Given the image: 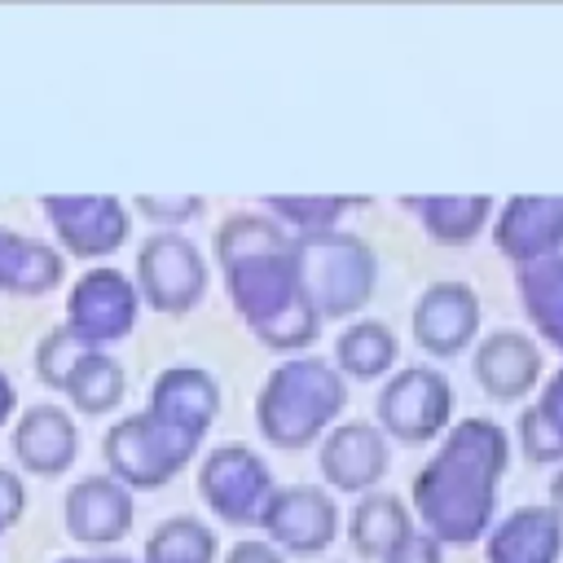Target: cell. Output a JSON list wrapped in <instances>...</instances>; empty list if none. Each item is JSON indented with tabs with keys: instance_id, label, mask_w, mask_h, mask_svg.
<instances>
[{
	"instance_id": "7402d4cb",
	"label": "cell",
	"mask_w": 563,
	"mask_h": 563,
	"mask_svg": "<svg viewBox=\"0 0 563 563\" xmlns=\"http://www.w3.org/2000/svg\"><path fill=\"white\" fill-rule=\"evenodd\" d=\"M400 202L418 211L422 229L435 242H471L493 216V198L484 194H427V198H400Z\"/></svg>"
},
{
	"instance_id": "9a60e30c",
	"label": "cell",
	"mask_w": 563,
	"mask_h": 563,
	"mask_svg": "<svg viewBox=\"0 0 563 563\" xmlns=\"http://www.w3.org/2000/svg\"><path fill=\"white\" fill-rule=\"evenodd\" d=\"M145 413H154L172 431H180V435L202 444L207 427L220 413V383L207 369H198V365H172V369H163L154 378Z\"/></svg>"
},
{
	"instance_id": "836d02e7",
	"label": "cell",
	"mask_w": 563,
	"mask_h": 563,
	"mask_svg": "<svg viewBox=\"0 0 563 563\" xmlns=\"http://www.w3.org/2000/svg\"><path fill=\"white\" fill-rule=\"evenodd\" d=\"M13 405H18V396H13V383H9V374L0 369V427L13 418Z\"/></svg>"
},
{
	"instance_id": "e575fe53",
	"label": "cell",
	"mask_w": 563,
	"mask_h": 563,
	"mask_svg": "<svg viewBox=\"0 0 563 563\" xmlns=\"http://www.w3.org/2000/svg\"><path fill=\"white\" fill-rule=\"evenodd\" d=\"M550 510H554V515L563 519V471H559V475L550 479Z\"/></svg>"
},
{
	"instance_id": "30bf717a",
	"label": "cell",
	"mask_w": 563,
	"mask_h": 563,
	"mask_svg": "<svg viewBox=\"0 0 563 563\" xmlns=\"http://www.w3.org/2000/svg\"><path fill=\"white\" fill-rule=\"evenodd\" d=\"M57 242L79 260H106L128 242L132 216L114 194H48L40 198Z\"/></svg>"
},
{
	"instance_id": "d6a6232c",
	"label": "cell",
	"mask_w": 563,
	"mask_h": 563,
	"mask_svg": "<svg viewBox=\"0 0 563 563\" xmlns=\"http://www.w3.org/2000/svg\"><path fill=\"white\" fill-rule=\"evenodd\" d=\"M224 563H286L268 541H238Z\"/></svg>"
},
{
	"instance_id": "277c9868",
	"label": "cell",
	"mask_w": 563,
	"mask_h": 563,
	"mask_svg": "<svg viewBox=\"0 0 563 563\" xmlns=\"http://www.w3.org/2000/svg\"><path fill=\"white\" fill-rule=\"evenodd\" d=\"M290 246H295V273H299L303 299L312 303L317 321L352 317L369 303L378 260L361 238L325 229V233H303Z\"/></svg>"
},
{
	"instance_id": "52a82bcc",
	"label": "cell",
	"mask_w": 563,
	"mask_h": 563,
	"mask_svg": "<svg viewBox=\"0 0 563 563\" xmlns=\"http://www.w3.org/2000/svg\"><path fill=\"white\" fill-rule=\"evenodd\" d=\"M198 497L211 506L216 519L224 523H260L268 497H273V475L264 457L246 444H220L202 457L198 466Z\"/></svg>"
},
{
	"instance_id": "e0dca14e",
	"label": "cell",
	"mask_w": 563,
	"mask_h": 563,
	"mask_svg": "<svg viewBox=\"0 0 563 563\" xmlns=\"http://www.w3.org/2000/svg\"><path fill=\"white\" fill-rule=\"evenodd\" d=\"M497 251L515 264H532V260H550L563 246V198L550 194H519L501 207L497 224H493Z\"/></svg>"
},
{
	"instance_id": "4316f807",
	"label": "cell",
	"mask_w": 563,
	"mask_h": 563,
	"mask_svg": "<svg viewBox=\"0 0 563 563\" xmlns=\"http://www.w3.org/2000/svg\"><path fill=\"white\" fill-rule=\"evenodd\" d=\"M141 563H216V532L194 515L163 519L150 532Z\"/></svg>"
},
{
	"instance_id": "1f68e13d",
	"label": "cell",
	"mask_w": 563,
	"mask_h": 563,
	"mask_svg": "<svg viewBox=\"0 0 563 563\" xmlns=\"http://www.w3.org/2000/svg\"><path fill=\"white\" fill-rule=\"evenodd\" d=\"M383 563H440V541H431L422 528H413Z\"/></svg>"
},
{
	"instance_id": "d6986e66",
	"label": "cell",
	"mask_w": 563,
	"mask_h": 563,
	"mask_svg": "<svg viewBox=\"0 0 563 563\" xmlns=\"http://www.w3.org/2000/svg\"><path fill=\"white\" fill-rule=\"evenodd\" d=\"M563 519L550 506H519L488 532V563H559Z\"/></svg>"
},
{
	"instance_id": "f546056e",
	"label": "cell",
	"mask_w": 563,
	"mask_h": 563,
	"mask_svg": "<svg viewBox=\"0 0 563 563\" xmlns=\"http://www.w3.org/2000/svg\"><path fill=\"white\" fill-rule=\"evenodd\" d=\"M141 216L158 220V224H180V220H194L202 211V198L198 194H185V198H154V194H141L132 202Z\"/></svg>"
},
{
	"instance_id": "ac0fdd59",
	"label": "cell",
	"mask_w": 563,
	"mask_h": 563,
	"mask_svg": "<svg viewBox=\"0 0 563 563\" xmlns=\"http://www.w3.org/2000/svg\"><path fill=\"white\" fill-rule=\"evenodd\" d=\"M471 369L493 400H519L541 378V347L523 330H493L475 347Z\"/></svg>"
},
{
	"instance_id": "8fae6325",
	"label": "cell",
	"mask_w": 563,
	"mask_h": 563,
	"mask_svg": "<svg viewBox=\"0 0 563 563\" xmlns=\"http://www.w3.org/2000/svg\"><path fill=\"white\" fill-rule=\"evenodd\" d=\"M260 523L273 550L282 545L286 554H321L339 537V506L330 501V493L308 488V484L273 488Z\"/></svg>"
},
{
	"instance_id": "cb8c5ba5",
	"label": "cell",
	"mask_w": 563,
	"mask_h": 563,
	"mask_svg": "<svg viewBox=\"0 0 563 563\" xmlns=\"http://www.w3.org/2000/svg\"><path fill=\"white\" fill-rule=\"evenodd\" d=\"M123 391H128L123 365H119L110 352H97V347H92V352L70 369V378L62 383V396L70 400V409H75V413H88V418L110 413V409L123 400Z\"/></svg>"
},
{
	"instance_id": "4fadbf2b",
	"label": "cell",
	"mask_w": 563,
	"mask_h": 563,
	"mask_svg": "<svg viewBox=\"0 0 563 563\" xmlns=\"http://www.w3.org/2000/svg\"><path fill=\"white\" fill-rule=\"evenodd\" d=\"M9 444H13V457L26 475L53 479V475L70 471V462L79 453V427H75L70 409H62L53 400H40V405L18 413Z\"/></svg>"
},
{
	"instance_id": "ba28073f",
	"label": "cell",
	"mask_w": 563,
	"mask_h": 563,
	"mask_svg": "<svg viewBox=\"0 0 563 563\" xmlns=\"http://www.w3.org/2000/svg\"><path fill=\"white\" fill-rule=\"evenodd\" d=\"M453 391L449 378L431 365H409L378 391V431L400 444H427L449 427Z\"/></svg>"
},
{
	"instance_id": "7c38bea8",
	"label": "cell",
	"mask_w": 563,
	"mask_h": 563,
	"mask_svg": "<svg viewBox=\"0 0 563 563\" xmlns=\"http://www.w3.org/2000/svg\"><path fill=\"white\" fill-rule=\"evenodd\" d=\"M132 493L110 475H84L62 497V523L79 545H114L132 528Z\"/></svg>"
},
{
	"instance_id": "4dcf8cb0",
	"label": "cell",
	"mask_w": 563,
	"mask_h": 563,
	"mask_svg": "<svg viewBox=\"0 0 563 563\" xmlns=\"http://www.w3.org/2000/svg\"><path fill=\"white\" fill-rule=\"evenodd\" d=\"M22 510H26V484L18 479V471L0 466V537L22 519Z\"/></svg>"
},
{
	"instance_id": "f1b7e54d",
	"label": "cell",
	"mask_w": 563,
	"mask_h": 563,
	"mask_svg": "<svg viewBox=\"0 0 563 563\" xmlns=\"http://www.w3.org/2000/svg\"><path fill=\"white\" fill-rule=\"evenodd\" d=\"M356 202H365V198H295V194H286V198H264L268 211H277L282 220L299 224L303 233H325V229H330L347 207H356Z\"/></svg>"
},
{
	"instance_id": "603a6c76",
	"label": "cell",
	"mask_w": 563,
	"mask_h": 563,
	"mask_svg": "<svg viewBox=\"0 0 563 563\" xmlns=\"http://www.w3.org/2000/svg\"><path fill=\"white\" fill-rule=\"evenodd\" d=\"M515 282H519V303L528 308L541 339L563 347V255L519 264Z\"/></svg>"
},
{
	"instance_id": "3957f363",
	"label": "cell",
	"mask_w": 563,
	"mask_h": 563,
	"mask_svg": "<svg viewBox=\"0 0 563 563\" xmlns=\"http://www.w3.org/2000/svg\"><path fill=\"white\" fill-rule=\"evenodd\" d=\"M347 405L343 374L317 356L282 361L260 396H255V427L273 449H303L312 444Z\"/></svg>"
},
{
	"instance_id": "5b68a950",
	"label": "cell",
	"mask_w": 563,
	"mask_h": 563,
	"mask_svg": "<svg viewBox=\"0 0 563 563\" xmlns=\"http://www.w3.org/2000/svg\"><path fill=\"white\" fill-rule=\"evenodd\" d=\"M198 453V440L172 431L167 422H158L154 413H132L123 422H114L101 440V457L110 466V479H119L128 493L132 488H163L172 484L189 457Z\"/></svg>"
},
{
	"instance_id": "83f0119b",
	"label": "cell",
	"mask_w": 563,
	"mask_h": 563,
	"mask_svg": "<svg viewBox=\"0 0 563 563\" xmlns=\"http://www.w3.org/2000/svg\"><path fill=\"white\" fill-rule=\"evenodd\" d=\"M88 352H92V347H88L84 339H75L66 325H57V330H48V334L35 343V378H40L44 387L62 391V383L70 378V369H75Z\"/></svg>"
},
{
	"instance_id": "d4e9b609",
	"label": "cell",
	"mask_w": 563,
	"mask_h": 563,
	"mask_svg": "<svg viewBox=\"0 0 563 563\" xmlns=\"http://www.w3.org/2000/svg\"><path fill=\"white\" fill-rule=\"evenodd\" d=\"M519 444L532 462H559L563 457V369L519 413Z\"/></svg>"
},
{
	"instance_id": "8992f818",
	"label": "cell",
	"mask_w": 563,
	"mask_h": 563,
	"mask_svg": "<svg viewBox=\"0 0 563 563\" xmlns=\"http://www.w3.org/2000/svg\"><path fill=\"white\" fill-rule=\"evenodd\" d=\"M132 286L154 312L185 317L207 295V260L189 238L154 233L136 251V282Z\"/></svg>"
},
{
	"instance_id": "6da1fadb",
	"label": "cell",
	"mask_w": 563,
	"mask_h": 563,
	"mask_svg": "<svg viewBox=\"0 0 563 563\" xmlns=\"http://www.w3.org/2000/svg\"><path fill=\"white\" fill-rule=\"evenodd\" d=\"M216 260L224 268L238 317L273 352H299L317 339L321 321L303 299L295 273V246L273 216L238 211L216 229Z\"/></svg>"
},
{
	"instance_id": "484cf974",
	"label": "cell",
	"mask_w": 563,
	"mask_h": 563,
	"mask_svg": "<svg viewBox=\"0 0 563 563\" xmlns=\"http://www.w3.org/2000/svg\"><path fill=\"white\" fill-rule=\"evenodd\" d=\"M334 361L352 378H378L396 361V334L383 321H352L334 343Z\"/></svg>"
},
{
	"instance_id": "ffe728a7",
	"label": "cell",
	"mask_w": 563,
	"mask_h": 563,
	"mask_svg": "<svg viewBox=\"0 0 563 563\" xmlns=\"http://www.w3.org/2000/svg\"><path fill=\"white\" fill-rule=\"evenodd\" d=\"M62 282H66V260L44 238L0 224V295L35 299V295L57 290Z\"/></svg>"
},
{
	"instance_id": "5bb4252c",
	"label": "cell",
	"mask_w": 563,
	"mask_h": 563,
	"mask_svg": "<svg viewBox=\"0 0 563 563\" xmlns=\"http://www.w3.org/2000/svg\"><path fill=\"white\" fill-rule=\"evenodd\" d=\"M317 462L330 488L365 497L387 475V435L374 422H339L325 431Z\"/></svg>"
},
{
	"instance_id": "9c48e42d",
	"label": "cell",
	"mask_w": 563,
	"mask_h": 563,
	"mask_svg": "<svg viewBox=\"0 0 563 563\" xmlns=\"http://www.w3.org/2000/svg\"><path fill=\"white\" fill-rule=\"evenodd\" d=\"M136 312H141V295L132 277H123L119 268H88L66 290V330L97 352L106 343L128 339L136 330Z\"/></svg>"
},
{
	"instance_id": "7a4b0ae2",
	"label": "cell",
	"mask_w": 563,
	"mask_h": 563,
	"mask_svg": "<svg viewBox=\"0 0 563 563\" xmlns=\"http://www.w3.org/2000/svg\"><path fill=\"white\" fill-rule=\"evenodd\" d=\"M510 462V440L488 418L457 422L435 457L413 475V510L422 532L444 545H471L493 528L497 484Z\"/></svg>"
},
{
	"instance_id": "44dd1931",
	"label": "cell",
	"mask_w": 563,
	"mask_h": 563,
	"mask_svg": "<svg viewBox=\"0 0 563 563\" xmlns=\"http://www.w3.org/2000/svg\"><path fill=\"white\" fill-rule=\"evenodd\" d=\"M413 532V519H409V506L391 493H365L352 510V550L369 563H383L405 537Z\"/></svg>"
},
{
	"instance_id": "2e32d148",
	"label": "cell",
	"mask_w": 563,
	"mask_h": 563,
	"mask_svg": "<svg viewBox=\"0 0 563 563\" xmlns=\"http://www.w3.org/2000/svg\"><path fill=\"white\" fill-rule=\"evenodd\" d=\"M479 334V299L462 282H435L413 303V339L431 356H453Z\"/></svg>"
},
{
	"instance_id": "d590c367",
	"label": "cell",
	"mask_w": 563,
	"mask_h": 563,
	"mask_svg": "<svg viewBox=\"0 0 563 563\" xmlns=\"http://www.w3.org/2000/svg\"><path fill=\"white\" fill-rule=\"evenodd\" d=\"M57 563H132L123 554H97V559H57Z\"/></svg>"
}]
</instances>
